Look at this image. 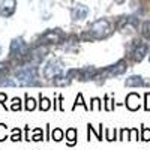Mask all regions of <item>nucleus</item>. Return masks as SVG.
I'll return each mask as SVG.
<instances>
[{"mask_svg":"<svg viewBox=\"0 0 150 150\" xmlns=\"http://www.w3.org/2000/svg\"><path fill=\"white\" fill-rule=\"evenodd\" d=\"M90 33L98 38V39H104V38H107L110 33H111V27H110V23L108 20H98L95 21L93 24H90Z\"/></svg>","mask_w":150,"mask_h":150,"instance_id":"f03ea898","label":"nucleus"},{"mask_svg":"<svg viewBox=\"0 0 150 150\" xmlns=\"http://www.w3.org/2000/svg\"><path fill=\"white\" fill-rule=\"evenodd\" d=\"M144 110L150 111V92H147L144 95Z\"/></svg>","mask_w":150,"mask_h":150,"instance_id":"cd10ccee","label":"nucleus"},{"mask_svg":"<svg viewBox=\"0 0 150 150\" xmlns=\"http://www.w3.org/2000/svg\"><path fill=\"white\" fill-rule=\"evenodd\" d=\"M21 108H23L21 99L20 98H12V101H11V110L12 111H20Z\"/></svg>","mask_w":150,"mask_h":150,"instance_id":"6ab92c4d","label":"nucleus"},{"mask_svg":"<svg viewBox=\"0 0 150 150\" xmlns=\"http://www.w3.org/2000/svg\"><path fill=\"white\" fill-rule=\"evenodd\" d=\"M62 39V33L56 29V30H48L44 36H42V41L45 42H60Z\"/></svg>","mask_w":150,"mask_h":150,"instance_id":"9d476101","label":"nucleus"},{"mask_svg":"<svg viewBox=\"0 0 150 150\" xmlns=\"http://www.w3.org/2000/svg\"><path fill=\"white\" fill-rule=\"evenodd\" d=\"M17 0H0V15L11 17L15 12Z\"/></svg>","mask_w":150,"mask_h":150,"instance_id":"0eeeda50","label":"nucleus"},{"mask_svg":"<svg viewBox=\"0 0 150 150\" xmlns=\"http://www.w3.org/2000/svg\"><path fill=\"white\" fill-rule=\"evenodd\" d=\"M129 134H131V129H128V128H126V129H122L119 140H122V141H123V140H129Z\"/></svg>","mask_w":150,"mask_h":150,"instance_id":"bb28decb","label":"nucleus"},{"mask_svg":"<svg viewBox=\"0 0 150 150\" xmlns=\"http://www.w3.org/2000/svg\"><path fill=\"white\" fill-rule=\"evenodd\" d=\"M36 65H26L17 72V80L20 86H35L38 84Z\"/></svg>","mask_w":150,"mask_h":150,"instance_id":"f257e3e1","label":"nucleus"},{"mask_svg":"<svg viewBox=\"0 0 150 150\" xmlns=\"http://www.w3.org/2000/svg\"><path fill=\"white\" fill-rule=\"evenodd\" d=\"M141 140L143 141H150V129L146 126H141Z\"/></svg>","mask_w":150,"mask_h":150,"instance_id":"b1692460","label":"nucleus"},{"mask_svg":"<svg viewBox=\"0 0 150 150\" xmlns=\"http://www.w3.org/2000/svg\"><path fill=\"white\" fill-rule=\"evenodd\" d=\"M8 138V126L0 123V141H5Z\"/></svg>","mask_w":150,"mask_h":150,"instance_id":"5701e85b","label":"nucleus"},{"mask_svg":"<svg viewBox=\"0 0 150 150\" xmlns=\"http://www.w3.org/2000/svg\"><path fill=\"white\" fill-rule=\"evenodd\" d=\"M50 108H51V101H50L48 98L42 96V93H41V96H39V110L41 111H48Z\"/></svg>","mask_w":150,"mask_h":150,"instance_id":"ddd939ff","label":"nucleus"},{"mask_svg":"<svg viewBox=\"0 0 150 150\" xmlns=\"http://www.w3.org/2000/svg\"><path fill=\"white\" fill-rule=\"evenodd\" d=\"M116 134H117V129H105V140L108 141H114V140H119L116 138Z\"/></svg>","mask_w":150,"mask_h":150,"instance_id":"412c9836","label":"nucleus"},{"mask_svg":"<svg viewBox=\"0 0 150 150\" xmlns=\"http://www.w3.org/2000/svg\"><path fill=\"white\" fill-rule=\"evenodd\" d=\"M66 141H68V146H75L77 143V129L75 128H69L66 131Z\"/></svg>","mask_w":150,"mask_h":150,"instance_id":"f8f14e48","label":"nucleus"},{"mask_svg":"<svg viewBox=\"0 0 150 150\" xmlns=\"http://www.w3.org/2000/svg\"><path fill=\"white\" fill-rule=\"evenodd\" d=\"M71 83L69 77H62V75H57L54 78V86H68Z\"/></svg>","mask_w":150,"mask_h":150,"instance_id":"a211bd4d","label":"nucleus"},{"mask_svg":"<svg viewBox=\"0 0 150 150\" xmlns=\"http://www.w3.org/2000/svg\"><path fill=\"white\" fill-rule=\"evenodd\" d=\"M63 137H65V132L60 128H54V131L51 132V140H54V141H62Z\"/></svg>","mask_w":150,"mask_h":150,"instance_id":"dca6fc26","label":"nucleus"},{"mask_svg":"<svg viewBox=\"0 0 150 150\" xmlns=\"http://www.w3.org/2000/svg\"><path fill=\"white\" fill-rule=\"evenodd\" d=\"M0 53H2V47H0Z\"/></svg>","mask_w":150,"mask_h":150,"instance_id":"473e14b6","label":"nucleus"},{"mask_svg":"<svg viewBox=\"0 0 150 150\" xmlns=\"http://www.w3.org/2000/svg\"><path fill=\"white\" fill-rule=\"evenodd\" d=\"M143 35H144V38H147L150 41V21H146L143 24Z\"/></svg>","mask_w":150,"mask_h":150,"instance_id":"393cba45","label":"nucleus"},{"mask_svg":"<svg viewBox=\"0 0 150 150\" xmlns=\"http://www.w3.org/2000/svg\"><path fill=\"white\" fill-rule=\"evenodd\" d=\"M62 72H63V63L60 60H51L47 63L42 74L47 80H51V78H56L57 75H60Z\"/></svg>","mask_w":150,"mask_h":150,"instance_id":"7ed1b4c3","label":"nucleus"},{"mask_svg":"<svg viewBox=\"0 0 150 150\" xmlns=\"http://www.w3.org/2000/svg\"><path fill=\"white\" fill-rule=\"evenodd\" d=\"M6 99H8V96H6V93H3V92H0V104H2L5 108H6Z\"/></svg>","mask_w":150,"mask_h":150,"instance_id":"c756f323","label":"nucleus"},{"mask_svg":"<svg viewBox=\"0 0 150 150\" xmlns=\"http://www.w3.org/2000/svg\"><path fill=\"white\" fill-rule=\"evenodd\" d=\"M42 138H44L42 129H41V128H35V129H33V137H32V140H33V141H42Z\"/></svg>","mask_w":150,"mask_h":150,"instance_id":"4be33fe9","label":"nucleus"},{"mask_svg":"<svg viewBox=\"0 0 150 150\" xmlns=\"http://www.w3.org/2000/svg\"><path fill=\"white\" fill-rule=\"evenodd\" d=\"M29 47L23 38H15L11 42V56H27Z\"/></svg>","mask_w":150,"mask_h":150,"instance_id":"20e7f679","label":"nucleus"},{"mask_svg":"<svg viewBox=\"0 0 150 150\" xmlns=\"http://www.w3.org/2000/svg\"><path fill=\"white\" fill-rule=\"evenodd\" d=\"M78 105L84 107V110H86V111H89V110H90V107H87V105H86V102H84V99H83V95H81V93H78V95H77V98H75V104H74L72 110H75Z\"/></svg>","mask_w":150,"mask_h":150,"instance_id":"2eb2a0df","label":"nucleus"},{"mask_svg":"<svg viewBox=\"0 0 150 150\" xmlns=\"http://www.w3.org/2000/svg\"><path fill=\"white\" fill-rule=\"evenodd\" d=\"M147 45L144 44V42H141V41H134V44H132V47H131V56H132V59L135 60V62H141L144 57H146V54H147Z\"/></svg>","mask_w":150,"mask_h":150,"instance_id":"39448f33","label":"nucleus"},{"mask_svg":"<svg viewBox=\"0 0 150 150\" xmlns=\"http://www.w3.org/2000/svg\"><path fill=\"white\" fill-rule=\"evenodd\" d=\"M87 14H89V8L84 6V5H77V6H74V9H72V18L75 21L84 20L87 17Z\"/></svg>","mask_w":150,"mask_h":150,"instance_id":"1a4fd4ad","label":"nucleus"},{"mask_svg":"<svg viewBox=\"0 0 150 150\" xmlns=\"http://www.w3.org/2000/svg\"><path fill=\"white\" fill-rule=\"evenodd\" d=\"M90 110H92V111H101V110H102V102H101V99H99V98H93V99H92Z\"/></svg>","mask_w":150,"mask_h":150,"instance_id":"aec40b11","label":"nucleus"},{"mask_svg":"<svg viewBox=\"0 0 150 150\" xmlns=\"http://www.w3.org/2000/svg\"><path fill=\"white\" fill-rule=\"evenodd\" d=\"M105 110L107 111H112V110H114V101L110 99L108 96H105Z\"/></svg>","mask_w":150,"mask_h":150,"instance_id":"a878e982","label":"nucleus"},{"mask_svg":"<svg viewBox=\"0 0 150 150\" xmlns=\"http://www.w3.org/2000/svg\"><path fill=\"white\" fill-rule=\"evenodd\" d=\"M24 108H26L27 111H33V110L36 108V101H35L32 96H29V95H26V102H24Z\"/></svg>","mask_w":150,"mask_h":150,"instance_id":"4468645a","label":"nucleus"},{"mask_svg":"<svg viewBox=\"0 0 150 150\" xmlns=\"http://www.w3.org/2000/svg\"><path fill=\"white\" fill-rule=\"evenodd\" d=\"M98 140H99V141H102V123L99 125V137H98Z\"/></svg>","mask_w":150,"mask_h":150,"instance_id":"7c9ffc66","label":"nucleus"},{"mask_svg":"<svg viewBox=\"0 0 150 150\" xmlns=\"http://www.w3.org/2000/svg\"><path fill=\"white\" fill-rule=\"evenodd\" d=\"M9 140H11V141H14V143H17V141H21V140H23L21 129H20V128H14V129H12V135L9 137Z\"/></svg>","mask_w":150,"mask_h":150,"instance_id":"f3484780","label":"nucleus"},{"mask_svg":"<svg viewBox=\"0 0 150 150\" xmlns=\"http://www.w3.org/2000/svg\"><path fill=\"white\" fill-rule=\"evenodd\" d=\"M125 105H126V108H128L129 111H137V110H140V107H141V98H140V95L135 93V92L129 93V95L126 96Z\"/></svg>","mask_w":150,"mask_h":150,"instance_id":"6e6552de","label":"nucleus"},{"mask_svg":"<svg viewBox=\"0 0 150 150\" xmlns=\"http://www.w3.org/2000/svg\"><path fill=\"white\" fill-rule=\"evenodd\" d=\"M126 69H128L126 62H125V60H120V62H117L116 65H112V66L107 68V69L104 71V74L107 75V77H116V75H122L123 72H126Z\"/></svg>","mask_w":150,"mask_h":150,"instance_id":"423d86ee","label":"nucleus"},{"mask_svg":"<svg viewBox=\"0 0 150 150\" xmlns=\"http://www.w3.org/2000/svg\"><path fill=\"white\" fill-rule=\"evenodd\" d=\"M144 84L146 83L140 75H132V77L126 78V81H125V86H128V87H141Z\"/></svg>","mask_w":150,"mask_h":150,"instance_id":"9b49d317","label":"nucleus"},{"mask_svg":"<svg viewBox=\"0 0 150 150\" xmlns=\"http://www.w3.org/2000/svg\"><path fill=\"white\" fill-rule=\"evenodd\" d=\"M129 140H134V141H137V140H138V129H137V128H132V129H131V134H129Z\"/></svg>","mask_w":150,"mask_h":150,"instance_id":"c85d7f7f","label":"nucleus"},{"mask_svg":"<svg viewBox=\"0 0 150 150\" xmlns=\"http://www.w3.org/2000/svg\"><path fill=\"white\" fill-rule=\"evenodd\" d=\"M114 2H116V3H119V5H122V3L126 2V0H114Z\"/></svg>","mask_w":150,"mask_h":150,"instance_id":"2f4dec72","label":"nucleus"}]
</instances>
